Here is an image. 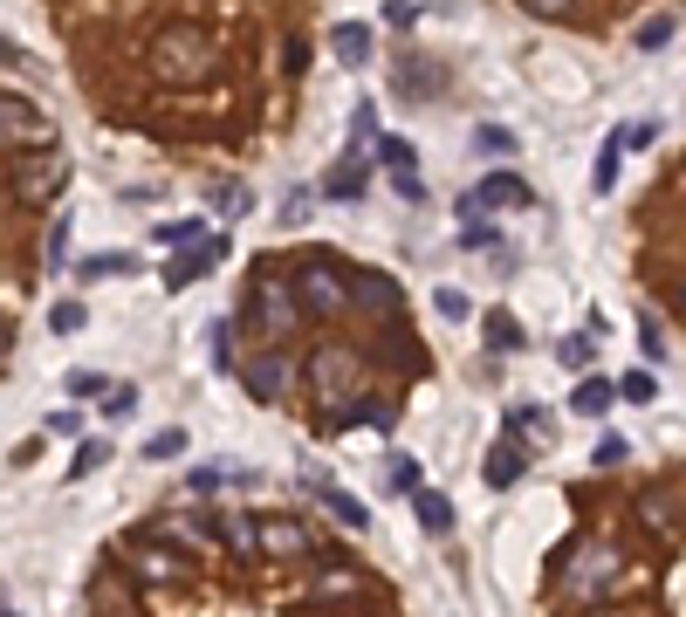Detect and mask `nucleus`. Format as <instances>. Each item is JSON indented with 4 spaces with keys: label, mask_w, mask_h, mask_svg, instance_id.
<instances>
[{
    "label": "nucleus",
    "mask_w": 686,
    "mask_h": 617,
    "mask_svg": "<svg viewBox=\"0 0 686 617\" xmlns=\"http://www.w3.org/2000/svg\"><path fill=\"white\" fill-rule=\"evenodd\" d=\"M145 76L166 82V90H192V82H207L220 69V34L207 21H158L138 49Z\"/></svg>",
    "instance_id": "1"
},
{
    "label": "nucleus",
    "mask_w": 686,
    "mask_h": 617,
    "mask_svg": "<svg viewBox=\"0 0 686 617\" xmlns=\"http://www.w3.org/2000/svg\"><path fill=\"white\" fill-rule=\"evenodd\" d=\"M302 322H309V316H302L296 288H289V268L261 261V268L248 275V296H240V316H233V329H240V337H255V350H261V344H289Z\"/></svg>",
    "instance_id": "2"
},
{
    "label": "nucleus",
    "mask_w": 686,
    "mask_h": 617,
    "mask_svg": "<svg viewBox=\"0 0 686 617\" xmlns=\"http://www.w3.org/2000/svg\"><path fill=\"white\" fill-rule=\"evenodd\" d=\"M618 576H625L618 543H604V535H577V543L556 556V597H563V604H577V610H590V604L612 597Z\"/></svg>",
    "instance_id": "3"
},
{
    "label": "nucleus",
    "mask_w": 686,
    "mask_h": 617,
    "mask_svg": "<svg viewBox=\"0 0 686 617\" xmlns=\"http://www.w3.org/2000/svg\"><path fill=\"white\" fill-rule=\"evenodd\" d=\"M125 563H131V576H138L145 590H158V584H166V590H192L199 576H207V563H199V549H186L179 535H166L158 521H151V528H131V535H125Z\"/></svg>",
    "instance_id": "4"
},
{
    "label": "nucleus",
    "mask_w": 686,
    "mask_h": 617,
    "mask_svg": "<svg viewBox=\"0 0 686 617\" xmlns=\"http://www.w3.org/2000/svg\"><path fill=\"white\" fill-rule=\"evenodd\" d=\"M350 268L357 261H344L337 247H309V255H296L289 261V288H296L302 316H316V322L350 316Z\"/></svg>",
    "instance_id": "5"
},
{
    "label": "nucleus",
    "mask_w": 686,
    "mask_h": 617,
    "mask_svg": "<svg viewBox=\"0 0 686 617\" xmlns=\"http://www.w3.org/2000/svg\"><path fill=\"white\" fill-rule=\"evenodd\" d=\"M302 378L316 385L322 411H337V405H357V398L371 391V350H357L350 337H322V344L309 350V364H302Z\"/></svg>",
    "instance_id": "6"
},
{
    "label": "nucleus",
    "mask_w": 686,
    "mask_h": 617,
    "mask_svg": "<svg viewBox=\"0 0 686 617\" xmlns=\"http://www.w3.org/2000/svg\"><path fill=\"white\" fill-rule=\"evenodd\" d=\"M0 179H8V199H14V206H28V213H49V206L69 192V151H62V145L14 151Z\"/></svg>",
    "instance_id": "7"
},
{
    "label": "nucleus",
    "mask_w": 686,
    "mask_h": 617,
    "mask_svg": "<svg viewBox=\"0 0 686 617\" xmlns=\"http://www.w3.org/2000/svg\"><path fill=\"white\" fill-rule=\"evenodd\" d=\"M233 378L248 385V398H255V405H281V398H289V391L302 385V364L289 357V344H261V350L240 357Z\"/></svg>",
    "instance_id": "8"
},
{
    "label": "nucleus",
    "mask_w": 686,
    "mask_h": 617,
    "mask_svg": "<svg viewBox=\"0 0 686 617\" xmlns=\"http://www.w3.org/2000/svg\"><path fill=\"white\" fill-rule=\"evenodd\" d=\"M322 556V535L296 515H275V521H255V563H309Z\"/></svg>",
    "instance_id": "9"
},
{
    "label": "nucleus",
    "mask_w": 686,
    "mask_h": 617,
    "mask_svg": "<svg viewBox=\"0 0 686 617\" xmlns=\"http://www.w3.org/2000/svg\"><path fill=\"white\" fill-rule=\"evenodd\" d=\"M350 316L398 322V316H406V281L385 275V268H350Z\"/></svg>",
    "instance_id": "10"
},
{
    "label": "nucleus",
    "mask_w": 686,
    "mask_h": 617,
    "mask_svg": "<svg viewBox=\"0 0 686 617\" xmlns=\"http://www.w3.org/2000/svg\"><path fill=\"white\" fill-rule=\"evenodd\" d=\"M0 145L8 151H34V145H56V123L42 103H28L14 90H0Z\"/></svg>",
    "instance_id": "11"
},
{
    "label": "nucleus",
    "mask_w": 686,
    "mask_h": 617,
    "mask_svg": "<svg viewBox=\"0 0 686 617\" xmlns=\"http://www.w3.org/2000/svg\"><path fill=\"white\" fill-rule=\"evenodd\" d=\"M227 255H233V247H227V233H199V240H186L179 255L166 261V288H192L199 275H213Z\"/></svg>",
    "instance_id": "12"
},
{
    "label": "nucleus",
    "mask_w": 686,
    "mask_h": 617,
    "mask_svg": "<svg viewBox=\"0 0 686 617\" xmlns=\"http://www.w3.org/2000/svg\"><path fill=\"white\" fill-rule=\"evenodd\" d=\"M638 528L645 535H673L686 521V480H666V487H638V501H632Z\"/></svg>",
    "instance_id": "13"
},
{
    "label": "nucleus",
    "mask_w": 686,
    "mask_h": 617,
    "mask_svg": "<svg viewBox=\"0 0 686 617\" xmlns=\"http://www.w3.org/2000/svg\"><path fill=\"white\" fill-rule=\"evenodd\" d=\"M365 192H371V151L350 145V151L330 165V172H322V199H330V206H357Z\"/></svg>",
    "instance_id": "14"
},
{
    "label": "nucleus",
    "mask_w": 686,
    "mask_h": 617,
    "mask_svg": "<svg viewBox=\"0 0 686 617\" xmlns=\"http://www.w3.org/2000/svg\"><path fill=\"white\" fill-rule=\"evenodd\" d=\"M515 206H529V179H515V172H488L467 199H460V213H515Z\"/></svg>",
    "instance_id": "15"
},
{
    "label": "nucleus",
    "mask_w": 686,
    "mask_h": 617,
    "mask_svg": "<svg viewBox=\"0 0 686 617\" xmlns=\"http://www.w3.org/2000/svg\"><path fill=\"white\" fill-rule=\"evenodd\" d=\"M309 597H316L322 610H350V604H371V576H357V569H322Z\"/></svg>",
    "instance_id": "16"
},
{
    "label": "nucleus",
    "mask_w": 686,
    "mask_h": 617,
    "mask_svg": "<svg viewBox=\"0 0 686 617\" xmlns=\"http://www.w3.org/2000/svg\"><path fill=\"white\" fill-rule=\"evenodd\" d=\"M371 357H378V364L391 357L406 378H419V370H426V350H419V337L406 329V316H398V322H378V350H371Z\"/></svg>",
    "instance_id": "17"
},
{
    "label": "nucleus",
    "mask_w": 686,
    "mask_h": 617,
    "mask_svg": "<svg viewBox=\"0 0 686 617\" xmlns=\"http://www.w3.org/2000/svg\"><path fill=\"white\" fill-rule=\"evenodd\" d=\"M521 474H529V446H521V439H501V446L488 452V467H480V480H488L495 494H508Z\"/></svg>",
    "instance_id": "18"
},
{
    "label": "nucleus",
    "mask_w": 686,
    "mask_h": 617,
    "mask_svg": "<svg viewBox=\"0 0 686 617\" xmlns=\"http://www.w3.org/2000/svg\"><path fill=\"white\" fill-rule=\"evenodd\" d=\"M330 56H337L344 69H365V62H371V28H365V21H337V28H330Z\"/></svg>",
    "instance_id": "19"
},
{
    "label": "nucleus",
    "mask_w": 686,
    "mask_h": 617,
    "mask_svg": "<svg viewBox=\"0 0 686 617\" xmlns=\"http://www.w3.org/2000/svg\"><path fill=\"white\" fill-rule=\"evenodd\" d=\"M391 82H398V97H406V103H426V97H433V82H439V69H433L426 56H398Z\"/></svg>",
    "instance_id": "20"
},
{
    "label": "nucleus",
    "mask_w": 686,
    "mask_h": 617,
    "mask_svg": "<svg viewBox=\"0 0 686 617\" xmlns=\"http://www.w3.org/2000/svg\"><path fill=\"white\" fill-rule=\"evenodd\" d=\"M309 487L322 494V508H330V515H337L344 528H371V508H365V501H357V494H350V487H330V480H316V474H309Z\"/></svg>",
    "instance_id": "21"
},
{
    "label": "nucleus",
    "mask_w": 686,
    "mask_h": 617,
    "mask_svg": "<svg viewBox=\"0 0 686 617\" xmlns=\"http://www.w3.org/2000/svg\"><path fill=\"white\" fill-rule=\"evenodd\" d=\"M90 610H97V617H138V597H131L125 576H103V584L90 590Z\"/></svg>",
    "instance_id": "22"
},
{
    "label": "nucleus",
    "mask_w": 686,
    "mask_h": 617,
    "mask_svg": "<svg viewBox=\"0 0 686 617\" xmlns=\"http://www.w3.org/2000/svg\"><path fill=\"white\" fill-rule=\"evenodd\" d=\"M412 515H419L426 535H447V528H454V501H447V494H433V487L412 494Z\"/></svg>",
    "instance_id": "23"
},
{
    "label": "nucleus",
    "mask_w": 686,
    "mask_h": 617,
    "mask_svg": "<svg viewBox=\"0 0 686 617\" xmlns=\"http://www.w3.org/2000/svg\"><path fill=\"white\" fill-rule=\"evenodd\" d=\"M385 487H391V494H406V501H412V494L426 487V467L412 460V452H391V460H385Z\"/></svg>",
    "instance_id": "24"
},
{
    "label": "nucleus",
    "mask_w": 686,
    "mask_h": 617,
    "mask_svg": "<svg viewBox=\"0 0 686 617\" xmlns=\"http://www.w3.org/2000/svg\"><path fill=\"white\" fill-rule=\"evenodd\" d=\"M612 398H618V385L584 378V385H577V398H570V411H584V419H604V411H612Z\"/></svg>",
    "instance_id": "25"
},
{
    "label": "nucleus",
    "mask_w": 686,
    "mask_h": 617,
    "mask_svg": "<svg viewBox=\"0 0 686 617\" xmlns=\"http://www.w3.org/2000/svg\"><path fill=\"white\" fill-rule=\"evenodd\" d=\"M480 337H488V350H508V357H515L521 344H529V337H521V322H515L508 309H495V316H488V329H480Z\"/></svg>",
    "instance_id": "26"
},
{
    "label": "nucleus",
    "mask_w": 686,
    "mask_h": 617,
    "mask_svg": "<svg viewBox=\"0 0 686 617\" xmlns=\"http://www.w3.org/2000/svg\"><path fill=\"white\" fill-rule=\"evenodd\" d=\"M371 158L385 165V172H419V165H412V145H406V138H371Z\"/></svg>",
    "instance_id": "27"
},
{
    "label": "nucleus",
    "mask_w": 686,
    "mask_h": 617,
    "mask_svg": "<svg viewBox=\"0 0 686 617\" xmlns=\"http://www.w3.org/2000/svg\"><path fill=\"white\" fill-rule=\"evenodd\" d=\"M207 344H213V370H240V350H233V344H240V329H233V316H227V322H213V337H207Z\"/></svg>",
    "instance_id": "28"
},
{
    "label": "nucleus",
    "mask_w": 686,
    "mask_h": 617,
    "mask_svg": "<svg viewBox=\"0 0 686 617\" xmlns=\"http://www.w3.org/2000/svg\"><path fill=\"white\" fill-rule=\"evenodd\" d=\"M207 206H213L220 220H240V213H255V199H248V186H213V199H207Z\"/></svg>",
    "instance_id": "29"
},
{
    "label": "nucleus",
    "mask_w": 686,
    "mask_h": 617,
    "mask_svg": "<svg viewBox=\"0 0 686 617\" xmlns=\"http://www.w3.org/2000/svg\"><path fill=\"white\" fill-rule=\"evenodd\" d=\"M474 151L508 158V151H515V131H508V123H474Z\"/></svg>",
    "instance_id": "30"
},
{
    "label": "nucleus",
    "mask_w": 686,
    "mask_h": 617,
    "mask_svg": "<svg viewBox=\"0 0 686 617\" xmlns=\"http://www.w3.org/2000/svg\"><path fill=\"white\" fill-rule=\"evenodd\" d=\"M618 151H625L618 138H604V151H597V165H590V186H597V192L618 186Z\"/></svg>",
    "instance_id": "31"
},
{
    "label": "nucleus",
    "mask_w": 686,
    "mask_h": 617,
    "mask_svg": "<svg viewBox=\"0 0 686 617\" xmlns=\"http://www.w3.org/2000/svg\"><path fill=\"white\" fill-rule=\"evenodd\" d=\"M110 460V439H83V446H76V460H69V480H83V474H97Z\"/></svg>",
    "instance_id": "32"
},
{
    "label": "nucleus",
    "mask_w": 686,
    "mask_h": 617,
    "mask_svg": "<svg viewBox=\"0 0 686 617\" xmlns=\"http://www.w3.org/2000/svg\"><path fill=\"white\" fill-rule=\"evenodd\" d=\"M227 480H240V474H233L227 460H207V467H192V494H220Z\"/></svg>",
    "instance_id": "33"
},
{
    "label": "nucleus",
    "mask_w": 686,
    "mask_h": 617,
    "mask_svg": "<svg viewBox=\"0 0 686 617\" xmlns=\"http://www.w3.org/2000/svg\"><path fill=\"white\" fill-rule=\"evenodd\" d=\"M179 452H186V432H179V426H166V432L145 439V460H179Z\"/></svg>",
    "instance_id": "34"
},
{
    "label": "nucleus",
    "mask_w": 686,
    "mask_h": 617,
    "mask_svg": "<svg viewBox=\"0 0 686 617\" xmlns=\"http://www.w3.org/2000/svg\"><path fill=\"white\" fill-rule=\"evenodd\" d=\"M103 275H138V255H97V261H83V281H103Z\"/></svg>",
    "instance_id": "35"
},
{
    "label": "nucleus",
    "mask_w": 686,
    "mask_h": 617,
    "mask_svg": "<svg viewBox=\"0 0 686 617\" xmlns=\"http://www.w3.org/2000/svg\"><path fill=\"white\" fill-rule=\"evenodd\" d=\"M83 322H90V309H83V302H56V309H49V329H56V337H76Z\"/></svg>",
    "instance_id": "36"
},
{
    "label": "nucleus",
    "mask_w": 686,
    "mask_h": 617,
    "mask_svg": "<svg viewBox=\"0 0 686 617\" xmlns=\"http://www.w3.org/2000/svg\"><path fill=\"white\" fill-rule=\"evenodd\" d=\"M42 261H49V268L69 261V213H56V227H49V240H42Z\"/></svg>",
    "instance_id": "37"
},
{
    "label": "nucleus",
    "mask_w": 686,
    "mask_h": 617,
    "mask_svg": "<svg viewBox=\"0 0 686 617\" xmlns=\"http://www.w3.org/2000/svg\"><path fill=\"white\" fill-rule=\"evenodd\" d=\"M673 41V14H645L638 21V49H666Z\"/></svg>",
    "instance_id": "38"
},
{
    "label": "nucleus",
    "mask_w": 686,
    "mask_h": 617,
    "mask_svg": "<svg viewBox=\"0 0 686 617\" xmlns=\"http://www.w3.org/2000/svg\"><path fill=\"white\" fill-rule=\"evenodd\" d=\"M433 309H439V322H467V316H474V302L460 296V288H439V296H433Z\"/></svg>",
    "instance_id": "39"
},
{
    "label": "nucleus",
    "mask_w": 686,
    "mask_h": 617,
    "mask_svg": "<svg viewBox=\"0 0 686 617\" xmlns=\"http://www.w3.org/2000/svg\"><path fill=\"white\" fill-rule=\"evenodd\" d=\"M350 138H357V151H371V138H378V110H371V103L350 110Z\"/></svg>",
    "instance_id": "40"
},
{
    "label": "nucleus",
    "mask_w": 686,
    "mask_h": 617,
    "mask_svg": "<svg viewBox=\"0 0 686 617\" xmlns=\"http://www.w3.org/2000/svg\"><path fill=\"white\" fill-rule=\"evenodd\" d=\"M207 227L199 220H158V247H186V240H199Z\"/></svg>",
    "instance_id": "41"
},
{
    "label": "nucleus",
    "mask_w": 686,
    "mask_h": 617,
    "mask_svg": "<svg viewBox=\"0 0 686 617\" xmlns=\"http://www.w3.org/2000/svg\"><path fill=\"white\" fill-rule=\"evenodd\" d=\"M302 69H309V41H302V34H289V41H281V76L296 82Z\"/></svg>",
    "instance_id": "42"
},
{
    "label": "nucleus",
    "mask_w": 686,
    "mask_h": 617,
    "mask_svg": "<svg viewBox=\"0 0 686 617\" xmlns=\"http://www.w3.org/2000/svg\"><path fill=\"white\" fill-rule=\"evenodd\" d=\"M536 21H577V0H521Z\"/></svg>",
    "instance_id": "43"
},
{
    "label": "nucleus",
    "mask_w": 686,
    "mask_h": 617,
    "mask_svg": "<svg viewBox=\"0 0 686 617\" xmlns=\"http://www.w3.org/2000/svg\"><path fill=\"white\" fill-rule=\"evenodd\" d=\"M42 426H49L56 439H83V411H69V405H62V411H49Z\"/></svg>",
    "instance_id": "44"
},
{
    "label": "nucleus",
    "mask_w": 686,
    "mask_h": 617,
    "mask_svg": "<svg viewBox=\"0 0 686 617\" xmlns=\"http://www.w3.org/2000/svg\"><path fill=\"white\" fill-rule=\"evenodd\" d=\"M653 391H659V385H653V370H632V378L618 385V398H632V405H653Z\"/></svg>",
    "instance_id": "45"
},
{
    "label": "nucleus",
    "mask_w": 686,
    "mask_h": 617,
    "mask_svg": "<svg viewBox=\"0 0 686 617\" xmlns=\"http://www.w3.org/2000/svg\"><path fill=\"white\" fill-rule=\"evenodd\" d=\"M125 411H138V385H117V391H103V419H125Z\"/></svg>",
    "instance_id": "46"
},
{
    "label": "nucleus",
    "mask_w": 686,
    "mask_h": 617,
    "mask_svg": "<svg viewBox=\"0 0 686 617\" xmlns=\"http://www.w3.org/2000/svg\"><path fill=\"white\" fill-rule=\"evenodd\" d=\"M309 206H316V192H289V199H281V227H302Z\"/></svg>",
    "instance_id": "47"
},
{
    "label": "nucleus",
    "mask_w": 686,
    "mask_h": 617,
    "mask_svg": "<svg viewBox=\"0 0 686 617\" xmlns=\"http://www.w3.org/2000/svg\"><path fill=\"white\" fill-rule=\"evenodd\" d=\"M590 460H597V474H604V467H618V460H625V439H618V432H604Z\"/></svg>",
    "instance_id": "48"
},
{
    "label": "nucleus",
    "mask_w": 686,
    "mask_h": 617,
    "mask_svg": "<svg viewBox=\"0 0 686 617\" xmlns=\"http://www.w3.org/2000/svg\"><path fill=\"white\" fill-rule=\"evenodd\" d=\"M556 357L570 364V370H584V364H590V337H563V344H556Z\"/></svg>",
    "instance_id": "49"
},
{
    "label": "nucleus",
    "mask_w": 686,
    "mask_h": 617,
    "mask_svg": "<svg viewBox=\"0 0 686 617\" xmlns=\"http://www.w3.org/2000/svg\"><path fill=\"white\" fill-rule=\"evenodd\" d=\"M467 247H488V255H508V247H501V233H495V227H480V220H467Z\"/></svg>",
    "instance_id": "50"
},
{
    "label": "nucleus",
    "mask_w": 686,
    "mask_h": 617,
    "mask_svg": "<svg viewBox=\"0 0 686 617\" xmlns=\"http://www.w3.org/2000/svg\"><path fill=\"white\" fill-rule=\"evenodd\" d=\"M391 192L406 199V206H419L426 199V186H419V172H391Z\"/></svg>",
    "instance_id": "51"
},
{
    "label": "nucleus",
    "mask_w": 686,
    "mask_h": 617,
    "mask_svg": "<svg viewBox=\"0 0 686 617\" xmlns=\"http://www.w3.org/2000/svg\"><path fill=\"white\" fill-rule=\"evenodd\" d=\"M69 391H76V398H97V391H110V385L97 378V370H69Z\"/></svg>",
    "instance_id": "52"
},
{
    "label": "nucleus",
    "mask_w": 686,
    "mask_h": 617,
    "mask_svg": "<svg viewBox=\"0 0 686 617\" xmlns=\"http://www.w3.org/2000/svg\"><path fill=\"white\" fill-rule=\"evenodd\" d=\"M638 350H645V357H666V337H659V322H638Z\"/></svg>",
    "instance_id": "53"
},
{
    "label": "nucleus",
    "mask_w": 686,
    "mask_h": 617,
    "mask_svg": "<svg viewBox=\"0 0 686 617\" xmlns=\"http://www.w3.org/2000/svg\"><path fill=\"white\" fill-rule=\"evenodd\" d=\"M385 21H391V28H412V21H419V8H412V0H391Z\"/></svg>",
    "instance_id": "54"
},
{
    "label": "nucleus",
    "mask_w": 686,
    "mask_h": 617,
    "mask_svg": "<svg viewBox=\"0 0 686 617\" xmlns=\"http://www.w3.org/2000/svg\"><path fill=\"white\" fill-rule=\"evenodd\" d=\"M8 350H14V322L0 316V364H8Z\"/></svg>",
    "instance_id": "55"
},
{
    "label": "nucleus",
    "mask_w": 686,
    "mask_h": 617,
    "mask_svg": "<svg viewBox=\"0 0 686 617\" xmlns=\"http://www.w3.org/2000/svg\"><path fill=\"white\" fill-rule=\"evenodd\" d=\"M0 617H21V610H0Z\"/></svg>",
    "instance_id": "56"
},
{
    "label": "nucleus",
    "mask_w": 686,
    "mask_h": 617,
    "mask_svg": "<svg viewBox=\"0 0 686 617\" xmlns=\"http://www.w3.org/2000/svg\"><path fill=\"white\" fill-rule=\"evenodd\" d=\"M679 309H686V296H679Z\"/></svg>",
    "instance_id": "57"
}]
</instances>
